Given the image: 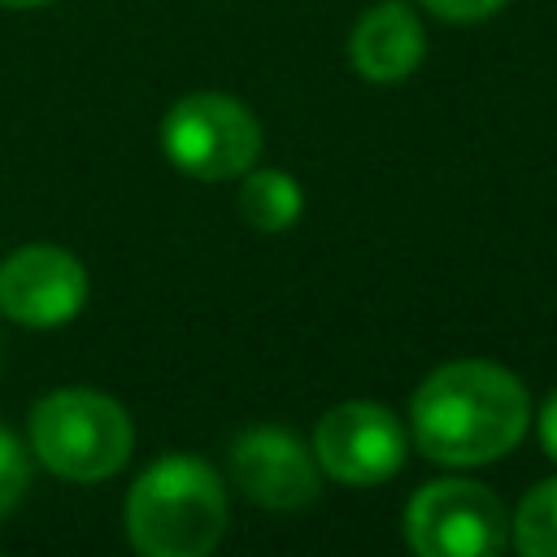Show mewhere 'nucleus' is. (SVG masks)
<instances>
[{
    "instance_id": "12",
    "label": "nucleus",
    "mask_w": 557,
    "mask_h": 557,
    "mask_svg": "<svg viewBox=\"0 0 557 557\" xmlns=\"http://www.w3.org/2000/svg\"><path fill=\"white\" fill-rule=\"evenodd\" d=\"M26 483H30L26 448L17 444V435L9 426H0V522L17 509V500L26 496Z\"/></svg>"
},
{
    "instance_id": "8",
    "label": "nucleus",
    "mask_w": 557,
    "mask_h": 557,
    "mask_svg": "<svg viewBox=\"0 0 557 557\" xmlns=\"http://www.w3.org/2000/svg\"><path fill=\"white\" fill-rule=\"evenodd\" d=\"M235 487L265 509H305L322 487L318 457L283 426H248L231 444Z\"/></svg>"
},
{
    "instance_id": "14",
    "label": "nucleus",
    "mask_w": 557,
    "mask_h": 557,
    "mask_svg": "<svg viewBox=\"0 0 557 557\" xmlns=\"http://www.w3.org/2000/svg\"><path fill=\"white\" fill-rule=\"evenodd\" d=\"M540 444H544V453L557 461V387L544 396V405H540Z\"/></svg>"
},
{
    "instance_id": "10",
    "label": "nucleus",
    "mask_w": 557,
    "mask_h": 557,
    "mask_svg": "<svg viewBox=\"0 0 557 557\" xmlns=\"http://www.w3.org/2000/svg\"><path fill=\"white\" fill-rule=\"evenodd\" d=\"M244 183H239V196H235V205H239V218L252 226V231H287V226H296L300 222V213H305V191H300V183L287 174V170H244L239 174Z\"/></svg>"
},
{
    "instance_id": "13",
    "label": "nucleus",
    "mask_w": 557,
    "mask_h": 557,
    "mask_svg": "<svg viewBox=\"0 0 557 557\" xmlns=\"http://www.w3.org/2000/svg\"><path fill=\"white\" fill-rule=\"evenodd\" d=\"M435 17H444V22H483V17H492L505 0H422Z\"/></svg>"
},
{
    "instance_id": "7",
    "label": "nucleus",
    "mask_w": 557,
    "mask_h": 557,
    "mask_svg": "<svg viewBox=\"0 0 557 557\" xmlns=\"http://www.w3.org/2000/svg\"><path fill=\"white\" fill-rule=\"evenodd\" d=\"M87 265L61 244H26L0 261V313L17 326L52 331L83 313Z\"/></svg>"
},
{
    "instance_id": "3",
    "label": "nucleus",
    "mask_w": 557,
    "mask_h": 557,
    "mask_svg": "<svg viewBox=\"0 0 557 557\" xmlns=\"http://www.w3.org/2000/svg\"><path fill=\"white\" fill-rule=\"evenodd\" d=\"M26 435L39 466L70 483H100L117 474L135 448L131 413L96 387H57L39 396Z\"/></svg>"
},
{
    "instance_id": "2",
    "label": "nucleus",
    "mask_w": 557,
    "mask_h": 557,
    "mask_svg": "<svg viewBox=\"0 0 557 557\" xmlns=\"http://www.w3.org/2000/svg\"><path fill=\"white\" fill-rule=\"evenodd\" d=\"M126 535L144 557H205L226 535V487L191 453L157 457L126 492Z\"/></svg>"
},
{
    "instance_id": "1",
    "label": "nucleus",
    "mask_w": 557,
    "mask_h": 557,
    "mask_svg": "<svg viewBox=\"0 0 557 557\" xmlns=\"http://www.w3.org/2000/svg\"><path fill=\"white\" fill-rule=\"evenodd\" d=\"M531 422V396L522 379L496 361H444L435 366L413 400L409 431L422 457L470 470L518 448Z\"/></svg>"
},
{
    "instance_id": "15",
    "label": "nucleus",
    "mask_w": 557,
    "mask_h": 557,
    "mask_svg": "<svg viewBox=\"0 0 557 557\" xmlns=\"http://www.w3.org/2000/svg\"><path fill=\"white\" fill-rule=\"evenodd\" d=\"M39 4H52V0H0V9H39Z\"/></svg>"
},
{
    "instance_id": "6",
    "label": "nucleus",
    "mask_w": 557,
    "mask_h": 557,
    "mask_svg": "<svg viewBox=\"0 0 557 557\" xmlns=\"http://www.w3.org/2000/svg\"><path fill=\"white\" fill-rule=\"evenodd\" d=\"M405 426L379 400H344L322 413L313 431V457L322 474L348 487H374L405 466Z\"/></svg>"
},
{
    "instance_id": "11",
    "label": "nucleus",
    "mask_w": 557,
    "mask_h": 557,
    "mask_svg": "<svg viewBox=\"0 0 557 557\" xmlns=\"http://www.w3.org/2000/svg\"><path fill=\"white\" fill-rule=\"evenodd\" d=\"M509 544L522 557H557V479H544L522 496L509 522Z\"/></svg>"
},
{
    "instance_id": "4",
    "label": "nucleus",
    "mask_w": 557,
    "mask_h": 557,
    "mask_svg": "<svg viewBox=\"0 0 557 557\" xmlns=\"http://www.w3.org/2000/svg\"><path fill=\"white\" fill-rule=\"evenodd\" d=\"M161 152L174 170L200 183L239 178L261 157V122L226 91H191L165 109Z\"/></svg>"
},
{
    "instance_id": "9",
    "label": "nucleus",
    "mask_w": 557,
    "mask_h": 557,
    "mask_svg": "<svg viewBox=\"0 0 557 557\" xmlns=\"http://www.w3.org/2000/svg\"><path fill=\"white\" fill-rule=\"evenodd\" d=\"M348 57H352V70L366 83H400V78H409L426 57V35H422L418 13L405 0L370 4L357 17L352 35H348Z\"/></svg>"
},
{
    "instance_id": "5",
    "label": "nucleus",
    "mask_w": 557,
    "mask_h": 557,
    "mask_svg": "<svg viewBox=\"0 0 557 557\" xmlns=\"http://www.w3.org/2000/svg\"><path fill=\"white\" fill-rule=\"evenodd\" d=\"M405 540L418 557H492L509 544V518L487 483L435 479L409 496Z\"/></svg>"
}]
</instances>
